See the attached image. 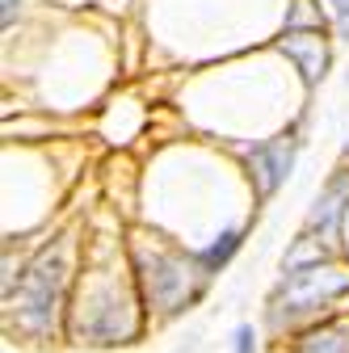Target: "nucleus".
<instances>
[{
    "label": "nucleus",
    "instance_id": "obj_1",
    "mask_svg": "<svg viewBox=\"0 0 349 353\" xmlns=\"http://www.w3.org/2000/svg\"><path fill=\"white\" fill-rule=\"evenodd\" d=\"M345 290H349V274H341V270H320V265L295 270L286 282V307L290 312H308V307H320Z\"/></svg>",
    "mask_w": 349,
    "mask_h": 353
},
{
    "label": "nucleus",
    "instance_id": "obj_2",
    "mask_svg": "<svg viewBox=\"0 0 349 353\" xmlns=\"http://www.w3.org/2000/svg\"><path fill=\"white\" fill-rule=\"evenodd\" d=\"M290 143L286 139H278V143H266V148H257L252 152V164L261 168V194H274L278 190V181L286 176V168H290Z\"/></svg>",
    "mask_w": 349,
    "mask_h": 353
},
{
    "label": "nucleus",
    "instance_id": "obj_3",
    "mask_svg": "<svg viewBox=\"0 0 349 353\" xmlns=\"http://www.w3.org/2000/svg\"><path fill=\"white\" fill-rule=\"evenodd\" d=\"M47 265H51V252H47V256H42V261L34 265V274H30V278H34V282H42V278H47ZM51 282H59V265H55ZM26 286H30V282H26ZM26 303H30V307H26V312H30V324H47V316H51V303H55V286H42L38 294H34V290H26Z\"/></svg>",
    "mask_w": 349,
    "mask_h": 353
},
{
    "label": "nucleus",
    "instance_id": "obj_4",
    "mask_svg": "<svg viewBox=\"0 0 349 353\" xmlns=\"http://www.w3.org/2000/svg\"><path fill=\"white\" fill-rule=\"evenodd\" d=\"M349 194V181H332L328 190H324V198L316 202V210H312V228H320L324 236H332L337 232V223H341V198Z\"/></svg>",
    "mask_w": 349,
    "mask_h": 353
},
{
    "label": "nucleus",
    "instance_id": "obj_5",
    "mask_svg": "<svg viewBox=\"0 0 349 353\" xmlns=\"http://www.w3.org/2000/svg\"><path fill=\"white\" fill-rule=\"evenodd\" d=\"M303 353H349V336H341V332H316L308 345H303Z\"/></svg>",
    "mask_w": 349,
    "mask_h": 353
},
{
    "label": "nucleus",
    "instance_id": "obj_6",
    "mask_svg": "<svg viewBox=\"0 0 349 353\" xmlns=\"http://www.w3.org/2000/svg\"><path fill=\"white\" fill-rule=\"evenodd\" d=\"M236 248H240V232H223L219 244H210V248H206V265H223Z\"/></svg>",
    "mask_w": 349,
    "mask_h": 353
},
{
    "label": "nucleus",
    "instance_id": "obj_7",
    "mask_svg": "<svg viewBox=\"0 0 349 353\" xmlns=\"http://www.w3.org/2000/svg\"><path fill=\"white\" fill-rule=\"evenodd\" d=\"M236 353H252V328L248 324L236 328Z\"/></svg>",
    "mask_w": 349,
    "mask_h": 353
},
{
    "label": "nucleus",
    "instance_id": "obj_8",
    "mask_svg": "<svg viewBox=\"0 0 349 353\" xmlns=\"http://www.w3.org/2000/svg\"><path fill=\"white\" fill-rule=\"evenodd\" d=\"M337 13H341V34L349 38V0H337Z\"/></svg>",
    "mask_w": 349,
    "mask_h": 353
},
{
    "label": "nucleus",
    "instance_id": "obj_9",
    "mask_svg": "<svg viewBox=\"0 0 349 353\" xmlns=\"http://www.w3.org/2000/svg\"><path fill=\"white\" fill-rule=\"evenodd\" d=\"M9 17H13V0H5V21H9Z\"/></svg>",
    "mask_w": 349,
    "mask_h": 353
}]
</instances>
